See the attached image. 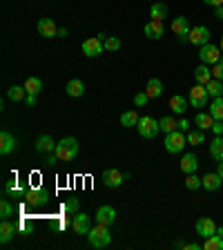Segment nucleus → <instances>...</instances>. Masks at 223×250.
I'll use <instances>...</instances> for the list:
<instances>
[{"label": "nucleus", "mask_w": 223, "mask_h": 250, "mask_svg": "<svg viewBox=\"0 0 223 250\" xmlns=\"http://www.w3.org/2000/svg\"><path fill=\"white\" fill-rule=\"evenodd\" d=\"M186 188H187V190H199V188H203L201 176H197V172L187 174V179H186Z\"/></svg>", "instance_id": "obj_38"}, {"label": "nucleus", "mask_w": 223, "mask_h": 250, "mask_svg": "<svg viewBox=\"0 0 223 250\" xmlns=\"http://www.w3.org/2000/svg\"><path fill=\"white\" fill-rule=\"evenodd\" d=\"M72 228H74L76 234H87L92 230L90 217H87V214H83V212H76V217L72 219Z\"/></svg>", "instance_id": "obj_15"}, {"label": "nucleus", "mask_w": 223, "mask_h": 250, "mask_svg": "<svg viewBox=\"0 0 223 250\" xmlns=\"http://www.w3.org/2000/svg\"><path fill=\"white\" fill-rule=\"evenodd\" d=\"M190 107V101H187L186 96H181V94H174L170 98V110L174 114H186V110Z\"/></svg>", "instance_id": "obj_23"}, {"label": "nucleus", "mask_w": 223, "mask_h": 250, "mask_svg": "<svg viewBox=\"0 0 223 250\" xmlns=\"http://www.w3.org/2000/svg\"><path fill=\"white\" fill-rule=\"evenodd\" d=\"M212 132L217 134V136H223V121H214V125H212Z\"/></svg>", "instance_id": "obj_45"}, {"label": "nucleus", "mask_w": 223, "mask_h": 250, "mask_svg": "<svg viewBox=\"0 0 223 250\" xmlns=\"http://www.w3.org/2000/svg\"><path fill=\"white\" fill-rule=\"evenodd\" d=\"M214 16H217L219 20H223V5L221 7H214Z\"/></svg>", "instance_id": "obj_51"}, {"label": "nucleus", "mask_w": 223, "mask_h": 250, "mask_svg": "<svg viewBox=\"0 0 223 250\" xmlns=\"http://www.w3.org/2000/svg\"><path fill=\"white\" fill-rule=\"evenodd\" d=\"M145 92H148L149 98H159V96L163 94V83H161L159 78H149V80H148V87H145Z\"/></svg>", "instance_id": "obj_27"}, {"label": "nucleus", "mask_w": 223, "mask_h": 250, "mask_svg": "<svg viewBox=\"0 0 223 250\" xmlns=\"http://www.w3.org/2000/svg\"><path fill=\"white\" fill-rule=\"evenodd\" d=\"M210 156H212L214 161H223V136H214L212 141H210Z\"/></svg>", "instance_id": "obj_25"}, {"label": "nucleus", "mask_w": 223, "mask_h": 250, "mask_svg": "<svg viewBox=\"0 0 223 250\" xmlns=\"http://www.w3.org/2000/svg\"><path fill=\"white\" fill-rule=\"evenodd\" d=\"M194 123H197V128L199 130H212V125H214V118H212V114H205V112H199L197 116H194Z\"/></svg>", "instance_id": "obj_26"}, {"label": "nucleus", "mask_w": 223, "mask_h": 250, "mask_svg": "<svg viewBox=\"0 0 223 250\" xmlns=\"http://www.w3.org/2000/svg\"><path fill=\"white\" fill-rule=\"evenodd\" d=\"M125 179H128V176L121 174V170H116V168H107V170H103V186L105 188H118Z\"/></svg>", "instance_id": "obj_9"}, {"label": "nucleus", "mask_w": 223, "mask_h": 250, "mask_svg": "<svg viewBox=\"0 0 223 250\" xmlns=\"http://www.w3.org/2000/svg\"><path fill=\"white\" fill-rule=\"evenodd\" d=\"M217 234L219 237H223V228H217Z\"/></svg>", "instance_id": "obj_54"}, {"label": "nucleus", "mask_w": 223, "mask_h": 250, "mask_svg": "<svg viewBox=\"0 0 223 250\" xmlns=\"http://www.w3.org/2000/svg\"><path fill=\"white\" fill-rule=\"evenodd\" d=\"M38 34L45 38H54V36H58V27H56V22L52 20V18H40L38 20Z\"/></svg>", "instance_id": "obj_16"}, {"label": "nucleus", "mask_w": 223, "mask_h": 250, "mask_svg": "<svg viewBox=\"0 0 223 250\" xmlns=\"http://www.w3.org/2000/svg\"><path fill=\"white\" fill-rule=\"evenodd\" d=\"M194 230H197V234H201L203 239H207V237L217 234V224H214L210 217H199V219H197V226H194Z\"/></svg>", "instance_id": "obj_10"}, {"label": "nucleus", "mask_w": 223, "mask_h": 250, "mask_svg": "<svg viewBox=\"0 0 223 250\" xmlns=\"http://www.w3.org/2000/svg\"><path fill=\"white\" fill-rule=\"evenodd\" d=\"M56 150V141H54L49 134H40V136L36 138V152H40V154H49V152H54Z\"/></svg>", "instance_id": "obj_17"}, {"label": "nucleus", "mask_w": 223, "mask_h": 250, "mask_svg": "<svg viewBox=\"0 0 223 250\" xmlns=\"http://www.w3.org/2000/svg\"><path fill=\"white\" fill-rule=\"evenodd\" d=\"M186 138L190 145H203L205 143V132H203V130H190V132L186 134Z\"/></svg>", "instance_id": "obj_33"}, {"label": "nucleus", "mask_w": 223, "mask_h": 250, "mask_svg": "<svg viewBox=\"0 0 223 250\" xmlns=\"http://www.w3.org/2000/svg\"><path fill=\"white\" fill-rule=\"evenodd\" d=\"M25 188H18L16 186V179H9L5 183V194H14V197H25Z\"/></svg>", "instance_id": "obj_36"}, {"label": "nucleus", "mask_w": 223, "mask_h": 250, "mask_svg": "<svg viewBox=\"0 0 223 250\" xmlns=\"http://www.w3.org/2000/svg\"><path fill=\"white\" fill-rule=\"evenodd\" d=\"M219 49H221V54H223V36H221V43H219Z\"/></svg>", "instance_id": "obj_55"}, {"label": "nucleus", "mask_w": 223, "mask_h": 250, "mask_svg": "<svg viewBox=\"0 0 223 250\" xmlns=\"http://www.w3.org/2000/svg\"><path fill=\"white\" fill-rule=\"evenodd\" d=\"M7 98L9 101H14V103H18V101H22V98H27V90H25V85H14V87H9L7 90Z\"/></svg>", "instance_id": "obj_30"}, {"label": "nucleus", "mask_w": 223, "mask_h": 250, "mask_svg": "<svg viewBox=\"0 0 223 250\" xmlns=\"http://www.w3.org/2000/svg\"><path fill=\"white\" fill-rule=\"evenodd\" d=\"M67 226H72V221H69V219H65V217H60V221H58V228H60V230H65V228H67Z\"/></svg>", "instance_id": "obj_48"}, {"label": "nucleus", "mask_w": 223, "mask_h": 250, "mask_svg": "<svg viewBox=\"0 0 223 250\" xmlns=\"http://www.w3.org/2000/svg\"><path fill=\"white\" fill-rule=\"evenodd\" d=\"M16 136H14V134L11 132H7V130H2V132H0V154L2 156H7V154H11V152H14V150H16Z\"/></svg>", "instance_id": "obj_14"}, {"label": "nucleus", "mask_w": 223, "mask_h": 250, "mask_svg": "<svg viewBox=\"0 0 223 250\" xmlns=\"http://www.w3.org/2000/svg\"><path fill=\"white\" fill-rule=\"evenodd\" d=\"M210 29H207L205 25H199V27H192L190 34H187V40H190L192 45H197V47H203V45L210 43Z\"/></svg>", "instance_id": "obj_7"}, {"label": "nucleus", "mask_w": 223, "mask_h": 250, "mask_svg": "<svg viewBox=\"0 0 223 250\" xmlns=\"http://www.w3.org/2000/svg\"><path fill=\"white\" fill-rule=\"evenodd\" d=\"M221 56H223L221 49H219L217 45H212V43L203 45V47L199 49V58H201V63H205V65H217Z\"/></svg>", "instance_id": "obj_8"}, {"label": "nucleus", "mask_w": 223, "mask_h": 250, "mask_svg": "<svg viewBox=\"0 0 223 250\" xmlns=\"http://www.w3.org/2000/svg\"><path fill=\"white\" fill-rule=\"evenodd\" d=\"M16 232H18V226L7 221V219H2V226H0V241H2V244H9Z\"/></svg>", "instance_id": "obj_20"}, {"label": "nucleus", "mask_w": 223, "mask_h": 250, "mask_svg": "<svg viewBox=\"0 0 223 250\" xmlns=\"http://www.w3.org/2000/svg\"><path fill=\"white\" fill-rule=\"evenodd\" d=\"M186 143H187L186 132H181V130H174V132L165 134V141H163L165 150H167L170 154H179L181 150L186 148Z\"/></svg>", "instance_id": "obj_3"}, {"label": "nucleus", "mask_w": 223, "mask_h": 250, "mask_svg": "<svg viewBox=\"0 0 223 250\" xmlns=\"http://www.w3.org/2000/svg\"><path fill=\"white\" fill-rule=\"evenodd\" d=\"M217 172H219V176L223 179V161H219V165H217Z\"/></svg>", "instance_id": "obj_53"}, {"label": "nucleus", "mask_w": 223, "mask_h": 250, "mask_svg": "<svg viewBox=\"0 0 223 250\" xmlns=\"http://www.w3.org/2000/svg\"><path fill=\"white\" fill-rule=\"evenodd\" d=\"M25 201L32 208H43L49 203V190L47 188H32L25 192Z\"/></svg>", "instance_id": "obj_4"}, {"label": "nucleus", "mask_w": 223, "mask_h": 250, "mask_svg": "<svg viewBox=\"0 0 223 250\" xmlns=\"http://www.w3.org/2000/svg\"><path fill=\"white\" fill-rule=\"evenodd\" d=\"M87 241H90L92 248H98V250L107 248V246L112 244V234H110V230H107V226L98 224L96 228H92L90 232H87Z\"/></svg>", "instance_id": "obj_2"}, {"label": "nucleus", "mask_w": 223, "mask_h": 250, "mask_svg": "<svg viewBox=\"0 0 223 250\" xmlns=\"http://www.w3.org/2000/svg\"><path fill=\"white\" fill-rule=\"evenodd\" d=\"M205 5H210V7H221L223 5V0H203Z\"/></svg>", "instance_id": "obj_49"}, {"label": "nucleus", "mask_w": 223, "mask_h": 250, "mask_svg": "<svg viewBox=\"0 0 223 250\" xmlns=\"http://www.w3.org/2000/svg\"><path fill=\"white\" fill-rule=\"evenodd\" d=\"M138 121H141V118H138V114L134 112V110H128V112L121 114V125L123 128H136Z\"/></svg>", "instance_id": "obj_28"}, {"label": "nucleus", "mask_w": 223, "mask_h": 250, "mask_svg": "<svg viewBox=\"0 0 223 250\" xmlns=\"http://www.w3.org/2000/svg\"><path fill=\"white\" fill-rule=\"evenodd\" d=\"M194 80H197L199 85H207L210 80H212V69H210V65L201 63L197 69H194Z\"/></svg>", "instance_id": "obj_21"}, {"label": "nucleus", "mask_w": 223, "mask_h": 250, "mask_svg": "<svg viewBox=\"0 0 223 250\" xmlns=\"http://www.w3.org/2000/svg\"><path fill=\"white\" fill-rule=\"evenodd\" d=\"M179 130H181V132H190V121H187V118H181V121H179Z\"/></svg>", "instance_id": "obj_46"}, {"label": "nucleus", "mask_w": 223, "mask_h": 250, "mask_svg": "<svg viewBox=\"0 0 223 250\" xmlns=\"http://www.w3.org/2000/svg\"><path fill=\"white\" fill-rule=\"evenodd\" d=\"M58 36L60 38H67V27H58Z\"/></svg>", "instance_id": "obj_52"}, {"label": "nucleus", "mask_w": 223, "mask_h": 250, "mask_svg": "<svg viewBox=\"0 0 223 250\" xmlns=\"http://www.w3.org/2000/svg\"><path fill=\"white\" fill-rule=\"evenodd\" d=\"M149 16H152V20H163V18H167V5L154 2V5L149 7Z\"/></svg>", "instance_id": "obj_29"}, {"label": "nucleus", "mask_w": 223, "mask_h": 250, "mask_svg": "<svg viewBox=\"0 0 223 250\" xmlns=\"http://www.w3.org/2000/svg\"><path fill=\"white\" fill-rule=\"evenodd\" d=\"M212 78L223 80V56L219 58V63H217V65H212Z\"/></svg>", "instance_id": "obj_42"}, {"label": "nucleus", "mask_w": 223, "mask_h": 250, "mask_svg": "<svg viewBox=\"0 0 223 250\" xmlns=\"http://www.w3.org/2000/svg\"><path fill=\"white\" fill-rule=\"evenodd\" d=\"M201 181H203V188H205L207 192H214V190H219V188H221L223 179L219 176V172H207L205 176H201Z\"/></svg>", "instance_id": "obj_19"}, {"label": "nucleus", "mask_w": 223, "mask_h": 250, "mask_svg": "<svg viewBox=\"0 0 223 250\" xmlns=\"http://www.w3.org/2000/svg\"><path fill=\"white\" fill-rule=\"evenodd\" d=\"M11 214H14V206H11V201L5 197L2 201H0V217H2V219H9Z\"/></svg>", "instance_id": "obj_40"}, {"label": "nucleus", "mask_w": 223, "mask_h": 250, "mask_svg": "<svg viewBox=\"0 0 223 250\" xmlns=\"http://www.w3.org/2000/svg\"><path fill=\"white\" fill-rule=\"evenodd\" d=\"M105 49L107 52H118L121 49V38H116V36L105 38Z\"/></svg>", "instance_id": "obj_41"}, {"label": "nucleus", "mask_w": 223, "mask_h": 250, "mask_svg": "<svg viewBox=\"0 0 223 250\" xmlns=\"http://www.w3.org/2000/svg\"><path fill=\"white\" fill-rule=\"evenodd\" d=\"M67 96H72V98H80V96L85 94V83L80 78H72V80H67Z\"/></svg>", "instance_id": "obj_22"}, {"label": "nucleus", "mask_w": 223, "mask_h": 250, "mask_svg": "<svg viewBox=\"0 0 223 250\" xmlns=\"http://www.w3.org/2000/svg\"><path fill=\"white\" fill-rule=\"evenodd\" d=\"M205 250H223V237L219 234H212V237H207L205 244H203Z\"/></svg>", "instance_id": "obj_37"}, {"label": "nucleus", "mask_w": 223, "mask_h": 250, "mask_svg": "<svg viewBox=\"0 0 223 250\" xmlns=\"http://www.w3.org/2000/svg\"><path fill=\"white\" fill-rule=\"evenodd\" d=\"M187 101H190L192 107H207V101H210V94H207L205 85H192L190 90V96H187Z\"/></svg>", "instance_id": "obj_6"}, {"label": "nucleus", "mask_w": 223, "mask_h": 250, "mask_svg": "<svg viewBox=\"0 0 223 250\" xmlns=\"http://www.w3.org/2000/svg\"><path fill=\"white\" fill-rule=\"evenodd\" d=\"M25 90H27V94H38V92L43 90V80L36 78V76H29L25 80Z\"/></svg>", "instance_id": "obj_34"}, {"label": "nucleus", "mask_w": 223, "mask_h": 250, "mask_svg": "<svg viewBox=\"0 0 223 250\" xmlns=\"http://www.w3.org/2000/svg\"><path fill=\"white\" fill-rule=\"evenodd\" d=\"M56 161H58V156L54 154V152H49V154H47V165H54Z\"/></svg>", "instance_id": "obj_50"}, {"label": "nucleus", "mask_w": 223, "mask_h": 250, "mask_svg": "<svg viewBox=\"0 0 223 250\" xmlns=\"http://www.w3.org/2000/svg\"><path fill=\"white\" fill-rule=\"evenodd\" d=\"M18 232H20V234H32V228H29V226H27V221H25V219H22V221H18Z\"/></svg>", "instance_id": "obj_44"}, {"label": "nucleus", "mask_w": 223, "mask_h": 250, "mask_svg": "<svg viewBox=\"0 0 223 250\" xmlns=\"http://www.w3.org/2000/svg\"><path fill=\"white\" fill-rule=\"evenodd\" d=\"M103 49H105V40H101L98 36L87 38L85 43H83V54H85V56H90V58H94V56L103 54Z\"/></svg>", "instance_id": "obj_12"}, {"label": "nucleus", "mask_w": 223, "mask_h": 250, "mask_svg": "<svg viewBox=\"0 0 223 250\" xmlns=\"http://www.w3.org/2000/svg\"><path fill=\"white\" fill-rule=\"evenodd\" d=\"M159 128H161V132L170 134V132H174V130H179V123H176L172 116H163L159 121Z\"/></svg>", "instance_id": "obj_35"}, {"label": "nucleus", "mask_w": 223, "mask_h": 250, "mask_svg": "<svg viewBox=\"0 0 223 250\" xmlns=\"http://www.w3.org/2000/svg\"><path fill=\"white\" fill-rule=\"evenodd\" d=\"M25 103H27V105H29V107H34V105H36V94H27Z\"/></svg>", "instance_id": "obj_47"}, {"label": "nucleus", "mask_w": 223, "mask_h": 250, "mask_svg": "<svg viewBox=\"0 0 223 250\" xmlns=\"http://www.w3.org/2000/svg\"><path fill=\"white\" fill-rule=\"evenodd\" d=\"M96 221L101 226H107V228H110L112 224H116V210L105 203V206H101L96 210Z\"/></svg>", "instance_id": "obj_11"}, {"label": "nucleus", "mask_w": 223, "mask_h": 250, "mask_svg": "<svg viewBox=\"0 0 223 250\" xmlns=\"http://www.w3.org/2000/svg\"><path fill=\"white\" fill-rule=\"evenodd\" d=\"M197 168H199L197 154H192V152L183 154V159H181V170L186 172V174H192V172H197Z\"/></svg>", "instance_id": "obj_24"}, {"label": "nucleus", "mask_w": 223, "mask_h": 250, "mask_svg": "<svg viewBox=\"0 0 223 250\" xmlns=\"http://www.w3.org/2000/svg\"><path fill=\"white\" fill-rule=\"evenodd\" d=\"M205 90H207V94L212 96V98H219V96H223V80L212 78V80H210V83L205 85Z\"/></svg>", "instance_id": "obj_31"}, {"label": "nucleus", "mask_w": 223, "mask_h": 250, "mask_svg": "<svg viewBox=\"0 0 223 250\" xmlns=\"http://www.w3.org/2000/svg\"><path fill=\"white\" fill-rule=\"evenodd\" d=\"M63 210H65V212H67V214H76V212H78V210H80V201H78V199H76V197H69L67 201H65Z\"/></svg>", "instance_id": "obj_39"}, {"label": "nucleus", "mask_w": 223, "mask_h": 250, "mask_svg": "<svg viewBox=\"0 0 223 250\" xmlns=\"http://www.w3.org/2000/svg\"><path fill=\"white\" fill-rule=\"evenodd\" d=\"M190 20H187L186 16H179L172 20V32L176 34V36L181 38V43H187V34H190Z\"/></svg>", "instance_id": "obj_13"}, {"label": "nucleus", "mask_w": 223, "mask_h": 250, "mask_svg": "<svg viewBox=\"0 0 223 250\" xmlns=\"http://www.w3.org/2000/svg\"><path fill=\"white\" fill-rule=\"evenodd\" d=\"M138 134L143 138H156V134L161 132L159 128V121H154L152 116H141V121H138Z\"/></svg>", "instance_id": "obj_5"}, {"label": "nucleus", "mask_w": 223, "mask_h": 250, "mask_svg": "<svg viewBox=\"0 0 223 250\" xmlns=\"http://www.w3.org/2000/svg\"><path fill=\"white\" fill-rule=\"evenodd\" d=\"M163 20H152V22H148V25L143 27V34L149 38V40H159L161 36H163Z\"/></svg>", "instance_id": "obj_18"}, {"label": "nucleus", "mask_w": 223, "mask_h": 250, "mask_svg": "<svg viewBox=\"0 0 223 250\" xmlns=\"http://www.w3.org/2000/svg\"><path fill=\"white\" fill-rule=\"evenodd\" d=\"M78 150H80V145L74 136H65L56 143L54 154L58 156V161H74L76 156H78Z\"/></svg>", "instance_id": "obj_1"}, {"label": "nucleus", "mask_w": 223, "mask_h": 250, "mask_svg": "<svg viewBox=\"0 0 223 250\" xmlns=\"http://www.w3.org/2000/svg\"><path fill=\"white\" fill-rule=\"evenodd\" d=\"M210 114H212L214 121H223V96H219L210 103Z\"/></svg>", "instance_id": "obj_32"}, {"label": "nucleus", "mask_w": 223, "mask_h": 250, "mask_svg": "<svg viewBox=\"0 0 223 250\" xmlns=\"http://www.w3.org/2000/svg\"><path fill=\"white\" fill-rule=\"evenodd\" d=\"M149 101V96H148V92H138L136 96H134V105L136 107H143L145 103Z\"/></svg>", "instance_id": "obj_43"}]
</instances>
